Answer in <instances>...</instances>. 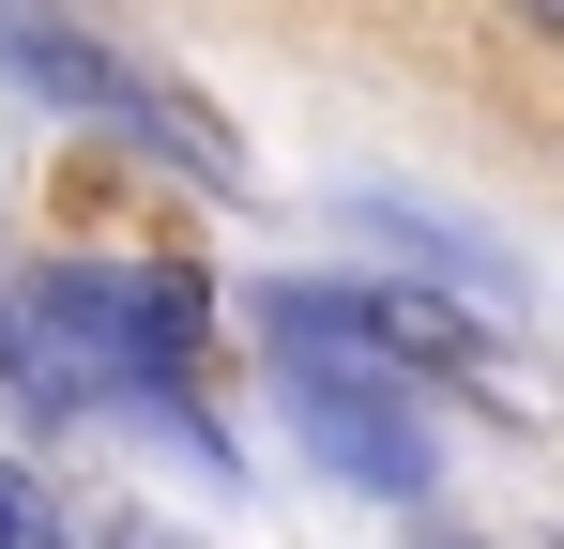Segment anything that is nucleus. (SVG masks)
<instances>
[{
  "label": "nucleus",
  "instance_id": "nucleus-1",
  "mask_svg": "<svg viewBox=\"0 0 564 549\" xmlns=\"http://www.w3.org/2000/svg\"><path fill=\"white\" fill-rule=\"evenodd\" d=\"M15 336H31V381H46V412H153V428H184L214 458V397H198V274L169 260H46L31 274V305H15Z\"/></svg>",
  "mask_w": 564,
  "mask_h": 549
},
{
  "label": "nucleus",
  "instance_id": "nucleus-2",
  "mask_svg": "<svg viewBox=\"0 0 564 549\" xmlns=\"http://www.w3.org/2000/svg\"><path fill=\"white\" fill-rule=\"evenodd\" d=\"M0 77L31 92V107H62V122H107L122 153H153V169H184V183H245V138L184 77H153L138 46H107L77 0H0Z\"/></svg>",
  "mask_w": 564,
  "mask_h": 549
},
{
  "label": "nucleus",
  "instance_id": "nucleus-3",
  "mask_svg": "<svg viewBox=\"0 0 564 549\" xmlns=\"http://www.w3.org/2000/svg\"><path fill=\"white\" fill-rule=\"evenodd\" d=\"M275 352H290V428L336 458L351 488H381V504H427V412L397 397V366L321 352V336H275Z\"/></svg>",
  "mask_w": 564,
  "mask_h": 549
},
{
  "label": "nucleus",
  "instance_id": "nucleus-4",
  "mask_svg": "<svg viewBox=\"0 0 564 549\" xmlns=\"http://www.w3.org/2000/svg\"><path fill=\"white\" fill-rule=\"evenodd\" d=\"M260 321H275V336H321V352H367V366H397V381H412V366H488V336H473L443 290H367V274H321V290L290 274V290H260Z\"/></svg>",
  "mask_w": 564,
  "mask_h": 549
},
{
  "label": "nucleus",
  "instance_id": "nucleus-5",
  "mask_svg": "<svg viewBox=\"0 0 564 549\" xmlns=\"http://www.w3.org/2000/svg\"><path fill=\"white\" fill-rule=\"evenodd\" d=\"M0 549H77V535H62V504H46L15 458H0Z\"/></svg>",
  "mask_w": 564,
  "mask_h": 549
},
{
  "label": "nucleus",
  "instance_id": "nucleus-6",
  "mask_svg": "<svg viewBox=\"0 0 564 549\" xmlns=\"http://www.w3.org/2000/svg\"><path fill=\"white\" fill-rule=\"evenodd\" d=\"M107 549H184V535H169V519H122V535H107Z\"/></svg>",
  "mask_w": 564,
  "mask_h": 549
}]
</instances>
